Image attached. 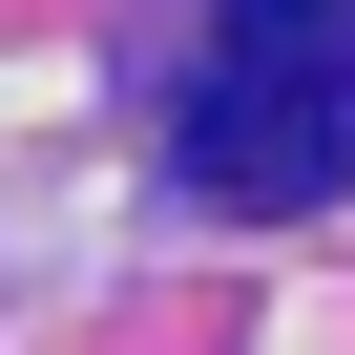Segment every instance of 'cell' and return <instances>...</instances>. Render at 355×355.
I'll return each instance as SVG.
<instances>
[{"label":"cell","instance_id":"cell-1","mask_svg":"<svg viewBox=\"0 0 355 355\" xmlns=\"http://www.w3.org/2000/svg\"><path fill=\"white\" fill-rule=\"evenodd\" d=\"M355 167V0H209L189 42V189L313 209Z\"/></svg>","mask_w":355,"mask_h":355}]
</instances>
